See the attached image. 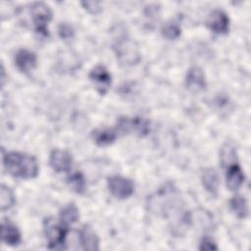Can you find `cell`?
Here are the masks:
<instances>
[{
    "instance_id": "obj_25",
    "label": "cell",
    "mask_w": 251,
    "mask_h": 251,
    "mask_svg": "<svg viewBox=\"0 0 251 251\" xmlns=\"http://www.w3.org/2000/svg\"><path fill=\"white\" fill-rule=\"evenodd\" d=\"M200 250H218V246L215 243V241L210 238V237H203L201 242H200V246H199Z\"/></svg>"
},
{
    "instance_id": "obj_18",
    "label": "cell",
    "mask_w": 251,
    "mask_h": 251,
    "mask_svg": "<svg viewBox=\"0 0 251 251\" xmlns=\"http://www.w3.org/2000/svg\"><path fill=\"white\" fill-rule=\"evenodd\" d=\"M229 206L232 212L240 219H244L248 216L249 210H248V204L244 197L241 195H234L230 201Z\"/></svg>"
},
{
    "instance_id": "obj_2",
    "label": "cell",
    "mask_w": 251,
    "mask_h": 251,
    "mask_svg": "<svg viewBox=\"0 0 251 251\" xmlns=\"http://www.w3.org/2000/svg\"><path fill=\"white\" fill-rule=\"evenodd\" d=\"M113 49L118 61L124 66L136 65L141 59L137 43L130 38H120L113 45Z\"/></svg>"
},
{
    "instance_id": "obj_8",
    "label": "cell",
    "mask_w": 251,
    "mask_h": 251,
    "mask_svg": "<svg viewBox=\"0 0 251 251\" xmlns=\"http://www.w3.org/2000/svg\"><path fill=\"white\" fill-rule=\"evenodd\" d=\"M207 26L215 33L226 34L229 29V19L226 13L223 10H214L212 11L206 21Z\"/></svg>"
},
{
    "instance_id": "obj_3",
    "label": "cell",
    "mask_w": 251,
    "mask_h": 251,
    "mask_svg": "<svg viewBox=\"0 0 251 251\" xmlns=\"http://www.w3.org/2000/svg\"><path fill=\"white\" fill-rule=\"evenodd\" d=\"M68 226L62 223H56L52 218H47L43 222V230L48 241V248L63 249L66 243Z\"/></svg>"
},
{
    "instance_id": "obj_26",
    "label": "cell",
    "mask_w": 251,
    "mask_h": 251,
    "mask_svg": "<svg viewBox=\"0 0 251 251\" xmlns=\"http://www.w3.org/2000/svg\"><path fill=\"white\" fill-rule=\"evenodd\" d=\"M5 70L3 65H1V86H4V82H5Z\"/></svg>"
},
{
    "instance_id": "obj_23",
    "label": "cell",
    "mask_w": 251,
    "mask_h": 251,
    "mask_svg": "<svg viewBox=\"0 0 251 251\" xmlns=\"http://www.w3.org/2000/svg\"><path fill=\"white\" fill-rule=\"evenodd\" d=\"M58 33H59L60 37L63 39H70L74 36L75 31L71 25H69L67 23H62V24H60V25L58 27Z\"/></svg>"
},
{
    "instance_id": "obj_6",
    "label": "cell",
    "mask_w": 251,
    "mask_h": 251,
    "mask_svg": "<svg viewBox=\"0 0 251 251\" xmlns=\"http://www.w3.org/2000/svg\"><path fill=\"white\" fill-rule=\"evenodd\" d=\"M107 185L111 194L119 199H126L134 192V183L132 180L121 176H109Z\"/></svg>"
},
{
    "instance_id": "obj_21",
    "label": "cell",
    "mask_w": 251,
    "mask_h": 251,
    "mask_svg": "<svg viewBox=\"0 0 251 251\" xmlns=\"http://www.w3.org/2000/svg\"><path fill=\"white\" fill-rule=\"evenodd\" d=\"M221 163L224 168H226L227 166L237 163L236 161V152L234 147L229 144L226 143L222 149H221Z\"/></svg>"
},
{
    "instance_id": "obj_1",
    "label": "cell",
    "mask_w": 251,
    "mask_h": 251,
    "mask_svg": "<svg viewBox=\"0 0 251 251\" xmlns=\"http://www.w3.org/2000/svg\"><path fill=\"white\" fill-rule=\"evenodd\" d=\"M3 166L13 176L29 179L37 176L39 166L32 155L11 151L3 156Z\"/></svg>"
},
{
    "instance_id": "obj_4",
    "label": "cell",
    "mask_w": 251,
    "mask_h": 251,
    "mask_svg": "<svg viewBox=\"0 0 251 251\" xmlns=\"http://www.w3.org/2000/svg\"><path fill=\"white\" fill-rule=\"evenodd\" d=\"M117 131L124 134L133 133L142 137L149 133L150 123L142 117H120L117 122Z\"/></svg>"
},
{
    "instance_id": "obj_20",
    "label": "cell",
    "mask_w": 251,
    "mask_h": 251,
    "mask_svg": "<svg viewBox=\"0 0 251 251\" xmlns=\"http://www.w3.org/2000/svg\"><path fill=\"white\" fill-rule=\"evenodd\" d=\"M16 202V197L12 189L5 185H0V209L2 212H5L9 209H11Z\"/></svg>"
},
{
    "instance_id": "obj_24",
    "label": "cell",
    "mask_w": 251,
    "mask_h": 251,
    "mask_svg": "<svg viewBox=\"0 0 251 251\" xmlns=\"http://www.w3.org/2000/svg\"><path fill=\"white\" fill-rule=\"evenodd\" d=\"M81 5L87 12H89L90 14H93V15L100 13L102 10L101 3L97 2V1H82Z\"/></svg>"
},
{
    "instance_id": "obj_16",
    "label": "cell",
    "mask_w": 251,
    "mask_h": 251,
    "mask_svg": "<svg viewBox=\"0 0 251 251\" xmlns=\"http://www.w3.org/2000/svg\"><path fill=\"white\" fill-rule=\"evenodd\" d=\"M202 184L204 188L211 194L217 195L220 178L216 170L212 168L206 169L202 174Z\"/></svg>"
},
{
    "instance_id": "obj_10",
    "label": "cell",
    "mask_w": 251,
    "mask_h": 251,
    "mask_svg": "<svg viewBox=\"0 0 251 251\" xmlns=\"http://www.w3.org/2000/svg\"><path fill=\"white\" fill-rule=\"evenodd\" d=\"M15 64L21 72L28 73L36 67L37 57L30 50L20 49L15 55Z\"/></svg>"
},
{
    "instance_id": "obj_14",
    "label": "cell",
    "mask_w": 251,
    "mask_h": 251,
    "mask_svg": "<svg viewBox=\"0 0 251 251\" xmlns=\"http://www.w3.org/2000/svg\"><path fill=\"white\" fill-rule=\"evenodd\" d=\"M79 242L82 246V249L94 251L99 249V238L96 232L89 226H83L79 231Z\"/></svg>"
},
{
    "instance_id": "obj_19",
    "label": "cell",
    "mask_w": 251,
    "mask_h": 251,
    "mask_svg": "<svg viewBox=\"0 0 251 251\" xmlns=\"http://www.w3.org/2000/svg\"><path fill=\"white\" fill-rule=\"evenodd\" d=\"M67 183L71 189L78 194H81L86 189V180L81 172H75L67 177Z\"/></svg>"
},
{
    "instance_id": "obj_12",
    "label": "cell",
    "mask_w": 251,
    "mask_h": 251,
    "mask_svg": "<svg viewBox=\"0 0 251 251\" xmlns=\"http://www.w3.org/2000/svg\"><path fill=\"white\" fill-rule=\"evenodd\" d=\"M226 172V183L229 190H237L244 181V174L238 163L227 166Z\"/></svg>"
},
{
    "instance_id": "obj_15",
    "label": "cell",
    "mask_w": 251,
    "mask_h": 251,
    "mask_svg": "<svg viewBox=\"0 0 251 251\" xmlns=\"http://www.w3.org/2000/svg\"><path fill=\"white\" fill-rule=\"evenodd\" d=\"M91 136L98 146H108L116 140L118 134L115 129L96 128L92 131Z\"/></svg>"
},
{
    "instance_id": "obj_22",
    "label": "cell",
    "mask_w": 251,
    "mask_h": 251,
    "mask_svg": "<svg viewBox=\"0 0 251 251\" xmlns=\"http://www.w3.org/2000/svg\"><path fill=\"white\" fill-rule=\"evenodd\" d=\"M162 34L164 37H166L167 39H176L179 37L180 33H181V29H180V26L174 23V22H170V23H167L165 24L163 26H162Z\"/></svg>"
},
{
    "instance_id": "obj_9",
    "label": "cell",
    "mask_w": 251,
    "mask_h": 251,
    "mask_svg": "<svg viewBox=\"0 0 251 251\" xmlns=\"http://www.w3.org/2000/svg\"><path fill=\"white\" fill-rule=\"evenodd\" d=\"M49 164L57 173L68 172L73 164L72 155L62 149H53L49 156Z\"/></svg>"
},
{
    "instance_id": "obj_7",
    "label": "cell",
    "mask_w": 251,
    "mask_h": 251,
    "mask_svg": "<svg viewBox=\"0 0 251 251\" xmlns=\"http://www.w3.org/2000/svg\"><path fill=\"white\" fill-rule=\"evenodd\" d=\"M89 79L93 82L96 90L104 95L107 93L108 89L112 83V76L109 71L103 65H96L89 72Z\"/></svg>"
},
{
    "instance_id": "obj_13",
    "label": "cell",
    "mask_w": 251,
    "mask_h": 251,
    "mask_svg": "<svg viewBox=\"0 0 251 251\" xmlns=\"http://www.w3.org/2000/svg\"><path fill=\"white\" fill-rule=\"evenodd\" d=\"M1 237L3 242L10 246H16L20 244L22 240L20 230L14 224L9 221H3L1 223Z\"/></svg>"
},
{
    "instance_id": "obj_17",
    "label": "cell",
    "mask_w": 251,
    "mask_h": 251,
    "mask_svg": "<svg viewBox=\"0 0 251 251\" xmlns=\"http://www.w3.org/2000/svg\"><path fill=\"white\" fill-rule=\"evenodd\" d=\"M78 218H79V212L77 207L74 203H70L66 205L60 212L61 223L66 226H69L70 225H73L75 222H77Z\"/></svg>"
},
{
    "instance_id": "obj_11",
    "label": "cell",
    "mask_w": 251,
    "mask_h": 251,
    "mask_svg": "<svg viewBox=\"0 0 251 251\" xmlns=\"http://www.w3.org/2000/svg\"><path fill=\"white\" fill-rule=\"evenodd\" d=\"M185 83L187 87L194 91L202 90L206 87V77L203 70L197 66H193L188 69Z\"/></svg>"
},
{
    "instance_id": "obj_5",
    "label": "cell",
    "mask_w": 251,
    "mask_h": 251,
    "mask_svg": "<svg viewBox=\"0 0 251 251\" xmlns=\"http://www.w3.org/2000/svg\"><path fill=\"white\" fill-rule=\"evenodd\" d=\"M30 15L35 31L43 36H47V25L52 20V11L50 7L43 2H34L30 6Z\"/></svg>"
}]
</instances>
